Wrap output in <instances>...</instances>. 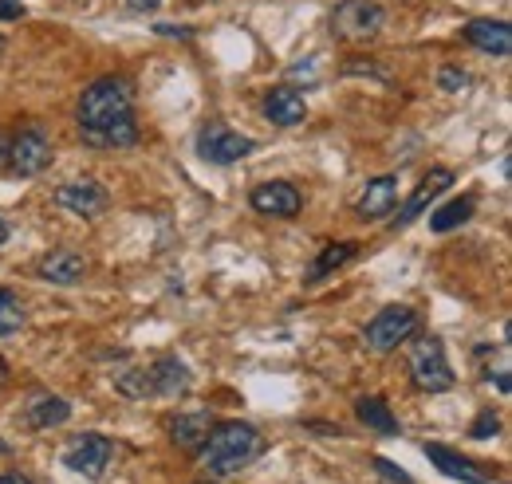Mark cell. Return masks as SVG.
I'll return each mask as SVG.
<instances>
[{"label": "cell", "instance_id": "1", "mask_svg": "<svg viewBox=\"0 0 512 484\" xmlns=\"http://www.w3.org/2000/svg\"><path fill=\"white\" fill-rule=\"evenodd\" d=\"M79 138L87 146H103V150H123L138 142V122H134V83L127 75H103L95 83L83 87L79 107Z\"/></svg>", "mask_w": 512, "mask_h": 484}, {"label": "cell", "instance_id": "2", "mask_svg": "<svg viewBox=\"0 0 512 484\" xmlns=\"http://www.w3.org/2000/svg\"><path fill=\"white\" fill-rule=\"evenodd\" d=\"M260 449H264V441L249 422H213L205 445H201V461L209 473L229 477V473H241L245 465H253Z\"/></svg>", "mask_w": 512, "mask_h": 484}, {"label": "cell", "instance_id": "3", "mask_svg": "<svg viewBox=\"0 0 512 484\" xmlns=\"http://www.w3.org/2000/svg\"><path fill=\"white\" fill-rule=\"evenodd\" d=\"M410 378L426 394H442V390L453 386V366H449L446 351H442V339H434V335H418L414 339V347H410Z\"/></svg>", "mask_w": 512, "mask_h": 484}, {"label": "cell", "instance_id": "4", "mask_svg": "<svg viewBox=\"0 0 512 484\" xmlns=\"http://www.w3.org/2000/svg\"><path fill=\"white\" fill-rule=\"evenodd\" d=\"M418 327H422V319H418L414 307H402V303L383 307V311L367 323V347H371L375 355H390L394 347H402L406 339H414Z\"/></svg>", "mask_w": 512, "mask_h": 484}, {"label": "cell", "instance_id": "5", "mask_svg": "<svg viewBox=\"0 0 512 484\" xmlns=\"http://www.w3.org/2000/svg\"><path fill=\"white\" fill-rule=\"evenodd\" d=\"M383 20V4H375V0H343L331 12V32L339 40H375L383 32Z\"/></svg>", "mask_w": 512, "mask_h": 484}, {"label": "cell", "instance_id": "6", "mask_svg": "<svg viewBox=\"0 0 512 484\" xmlns=\"http://www.w3.org/2000/svg\"><path fill=\"white\" fill-rule=\"evenodd\" d=\"M253 150H256L253 138L229 130L225 122H209V126H201V134H197V154H201L205 162H213V166H233V162H241V158L253 154Z\"/></svg>", "mask_w": 512, "mask_h": 484}, {"label": "cell", "instance_id": "7", "mask_svg": "<svg viewBox=\"0 0 512 484\" xmlns=\"http://www.w3.org/2000/svg\"><path fill=\"white\" fill-rule=\"evenodd\" d=\"M8 166L20 174V178H36L52 166V138L44 134V126H24L16 138H12V150H8Z\"/></svg>", "mask_w": 512, "mask_h": 484}, {"label": "cell", "instance_id": "8", "mask_svg": "<svg viewBox=\"0 0 512 484\" xmlns=\"http://www.w3.org/2000/svg\"><path fill=\"white\" fill-rule=\"evenodd\" d=\"M111 453H115V445L103 433H79V437H71V445L64 449V465L71 473L87 477V481H99L103 469L111 465Z\"/></svg>", "mask_w": 512, "mask_h": 484}, {"label": "cell", "instance_id": "9", "mask_svg": "<svg viewBox=\"0 0 512 484\" xmlns=\"http://www.w3.org/2000/svg\"><path fill=\"white\" fill-rule=\"evenodd\" d=\"M449 185H453V170H446V166H434V170L422 178V185L410 193V201L398 209V221H390V229L398 233V229L414 225V221H418V217H422V213H426V209H430V205H434V201L446 193Z\"/></svg>", "mask_w": 512, "mask_h": 484}, {"label": "cell", "instance_id": "10", "mask_svg": "<svg viewBox=\"0 0 512 484\" xmlns=\"http://www.w3.org/2000/svg\"><path fill=\"white\" fill-rule=\"evenodd\" d=\"M249 201H253V209L260 217H296L304 209V197H300V189L292 182L256 185L253 193H249Z\"/></svg>", "mask_w": 512, "mask_h": 484}, {"label": "cell", "instance_id": "11", "mask_svg": "<svg viewBox=\"0 0 512 484\" xmlns=\"http://www.w3.org/2000/svg\"><path fill=\"white\" fill-rule=\"evenodd\" d=\"M461 36L477 48V52H485V56H509L512 52V28L505 20H493V16H477V20H469L465 28H461Z\"/></svg>", "mask_w": 512, "mask_h": 484}, {"label": "cell", "instance_id": "12", "mask_svg": "<svg viewBox=\"0 0 512 484\" xmlns=\"http://www.w3.org/2000/svg\"><path fill=\"white\" fill-rule=\"evenodd\" d=\"M426 457H430V465L438 469V473H446L453 481L461 484H489L493 481V473L489 469H481L477 461H469V457H461L457 449H449V445H426Z\"/></svg>", "mask_w": 512, "mask_h": 484}, {"label": "cell", "instance_id": "13", "mask_svg": "<svg viewBox=\"0 0 512 484\" xmlns=\"http://www.w3.org/2000/svg\"><path fill=\"white\" fill-rule=\"evenodd\" d=\"M56 205H64L79 217H95L107 209V189L99 182H67L56 189Z\"/></svg>", "mask_w": 512, "mask_h": 484}, {"label": "cell", "instance_id": "14", "mask_svg": "<svg viewBox=\"0 0 512 484\" xmlns=\"http://www.w3.org/2000/svg\"><path fill=\"white\" fill-rule=\"evenodd\" d=\"M83 272H87V264H83V256L71 252V248H56V252H48V256L36 264V276L48 280V284H60V288H71L75 280H83Z\"/></svg>", "mask_w": 512, "mask_h": 484}, {"label": "cell", "instance_id": "15", "mask_svg": "<svg viewBox=\"0 0 512 484\" xmlns=\"http://www.w3.org/2000/svg\"><path fill=\"white\" fill-rule=\"evenodd\" d=\"M264 115H268L272 126H296L308 115V103H304V95L296 87H272L264 95Z\"/></svg>", "mask_w": 512, "mask_h": 484}, {"label": "cell", "instance_id": "16", "mask_svg": "<svg viewBox=\"0 0 512 484\" xmlns=\"http://www.w3.org/2000/svg\"><path fill=\"white\" fill-rule=\"evenodd\" d=\"M394 201H398V174H383V178H371L367 182L355 209H359L363 221H379V217H386L394 209Z\"/></svg>", "mask_w": 512, "mask_h": 484}, {"label": "cell", "instance_id": "17", "mask_svg": "<svg viewBox=\"0 0 512 484\" xmlns=\"http://www.w3.org/2000/svg\"><path fill=\"white\" fill-rule=\"evenodd\" d=\"M209 429H213L209 410H190V414H178V418L170 422V437H174V445H178V449H186V453H201V445H205Z\"/></svg>", "mask_w": 512, "mask_h": 484}, {"label": "cell", "instance_id": "18", "mask_svg": "<svg viewBox=\"0 0 512 484\" xmlns=\"http://www.w3.org/2000/svg\"><path fill=\"white\" fill-rule=\"evenodd\" d=\"M150 382H154V394L162 398H178L190 390V366L174 355H162L158 363L150 366Z\"/></svg>", "mask_w": 512, "mask_h": 484}, {"label": "cell", "instance_id": "19", "mask_svg": "<svg viewBox=\"0 0 512 484\" xmlns=\"http://www.w3.org/2000/svg\"><path fill=\"white\" fill-rule=\"evenodd\" d=\"M355 252H359V244L355 241H339V244H327L320 256L312 260V268H308V276H304V284H320L323 276H331L335 268H343L347 260H355Z\"/></svg>", "mask_w": 512, "mask_h": 484}, {"label": "cell", "instance_id": "20", "mask_svg": "<svg viewBox=\"0 0 512 484\" xmlns=\"http://www.w3.org/2000/svg\"><path fill=\"white\" fill-rule=\"evenodd\" d=\"M67 418H71V402L67 398H36L24 410V425L28 429H52V425H64Z\"/></svg>", "mask_w": 512, "mask_h": 484}, {"label": "cell", "instance_id": "21", "mask_svg": "<svg viewBox=\"0 0 512 484\" xmlns=\"http://www.w3.org/2000/svg\"><path fill=\"white\" fill-rule=\"evenodd\" d=\"M473 209H477V197H457V201H446L442 209H434V213H430V229H434V233H449V229L465 225V221L473 217Z\"/></svg>", "mask_w": 512, "mask_h": 484}, {"label": "cell", "instance_id": "22", "mask_svg": "<svg viewBox=\"0 0 512 484\" xmlns=\"http://www.w3.org/2000/svg\"><path fill=\"white\" fill-rule=\"evenodd\" d=\"M355 410H359V422L367 425V429L386 433V437H394V433H398V422H394V414L386 410L383 398H359V402H355Z\"/></svg>", "mask_w": 512, "mask_h": 484}, {"label": "cell", "instance_id": "23", "mask_svg": "<svg viewBox=\"0 0 512 484\" xmlns=\"http://www.w3.org/2000/svg\"><path fill=\"white\" fill-rule=\"evenodd\" d=\"M115 390H119L123 398H150V394H154L150 370H146V366H134V370H123V374L115 378Z\"/></svg>", "mask_w": 512, "mask_h": 484}, {"label": "cell", "instance_id": "24", "mask_svg": "<svg viewBox=\"0 0 512 484\" xmlns=\"http://www.w3.org/2000/svg\"><path fill=\"white\" fill-rule=\"evenodd\" d=\"M24 327V303L16 300V292L0 288V335H16Z\"/></svg>", "mask_w": 512, "mask_h": 484}, {"label": "cell", "instance_id": "25", "mask_svg": "<svg viewBox=\"0 0 512 484\" xmlns=\"http://www.w3.org/2000/svg\"><path fill=\"white\" fill-rule=\"evenodd\" d=\"M497 429H501V418H497L493 410H481V414H477V422H473V429H469V433H473V441H485V437H493Z\"/></svg>", "mask_w": 512, "mask_h": 484}, {"label": "cell", "instance_id": "26", "mask_svg": "<svg viewBox=\"0 0 512 484\" xmlns=\"http://www.w3.org/2000/svg\"><path fill=\"white\" fill-rule=\"evenodd\" d=\"M371 465L383 473V481H390V484H414V477H410L402 465H394V461H386V457H375Z\"/></svg>", "mask_w": 512, "mask_h": 484}, {"label": "cell", "instance_id": "27", "mask_svg": "<svg viewBox=\"0 0 512 484\" xmlns=\"http://www.w3.org/2000/svg\"><path fill=\"white\" fill-rule=\"evenodd\" d=\"M465 83H469V75H465L461 67H442V71H438V87H442V91H461Z\"/></svg>", "mask_w": 512, "mask_h": 484}, {"label": "cell", "instance_id": "28", "mask_svg": "<svg viewBox=\"0 0 512 484\" xmlns=\"http://www.w3.org/2000/svg\"><path fill=\"white\" fill-rule=\"evenodd\" d=\"M20 16H24L20 0H0V20H20Z\"/></svg>", "mask_w": 512, "mask_h": 484}, {"label": "cell", "instance_id": "29", "mask_svg": "<svg viewBox=\"0 0 512 484\" xmlns=\"http://www.w3.org/2000/svg\"><path fill=\"white\" fill-rule=\"evenodd\" d=\"M8 150H12V134H8L4 126H0V170L8 166Z\"/></svg>", "mask_w": 512, "mask_h": 484}, {"label": "cell", "instance_id": "30", "mask_svg": "<svg viewBox=\"0 0 512 484\" xmlns=\"http://www.w3.org/2000/svg\"><path fill=\"white\" fill-rule=\"evenodd\" d=\"M158 4H162V0H127L130 12H158Z\"/></svg>", "mask_w": 512, "mask_h": 484}, {"label": "cell", "instance_id": "31", "mask_svg": "<svg viewBox=\"0 0 512 484\" xmlns=\"http://www.w3.org/2000/svg\"><path fill=\"white\" fill-rule=\"evenodd\" d=\"M154 32H158V36H182V40L190 36V28H174V24H158Z\"/></svg>", "mask_w": 512, "mask_h": 484}, {"label": "cell", "instance_id": "32", "mask_svg": "<svg viewBox=\"0 0 512 484\" xmlns=\"http://www.w3.org/2000/svg\"><path fill=\"white\" fill-rule=\"evenodd\" d=\"M489 378H497V386H501V394H509V370H501V374H489Z\"/></svg>", "mask_w": 512, "mask_h": 484}, {"label": "cell", "instance_id": "33", "mask_svg": "<svg viewBox=\"0 0 512 484\" xmlns=\"http://www.w3.org/2000/svg\"><path fill=\"white\" fill-rule=\"evenodd\" d=\"M0 484H32V481H28V477H20V473H4Z\"/></svg>", "mask_w": 512, "mask_h": 484}, {"label": "cell", "instance_id": "34", "mask_svg": "<svg viewBox=\"0 0 512 484\" xmlns=\"http://www.w3.org/2000/svg\"><path fill=\"white\" fill-rule=\"evenodd\" d=\"M8 378H12V370H8V363H4V359H0V390H4V386H8Z\"/></svg>", "mask_w": 512, "mask_h": 484}, {"label": "cell", "instance_id": "35", "mask_svg": "<svg viewBox=\"0 0 512 484\" xmlns=\"http://www.w3.org/2000/svg\"><path fill=\"white\" fill-rule=\"evenodd\" d=\"M8 241V225H4V221H0V244Z\"/></svg>", "mask_w": 512, "mask_h": 484}, {"label": "cell", "instance_id": "36", "mask_svg": "<svg viewBox=\"0 0 512 484\" xmlns=\"http://www.w3.org/2000/svg\"><path fill=\"white\" fill-rule=\"evenodd\" d=\"M0 48H4V40H0Z\"/></svg>", "mask_w": 512, "mask_h": 484}]
</instances>
